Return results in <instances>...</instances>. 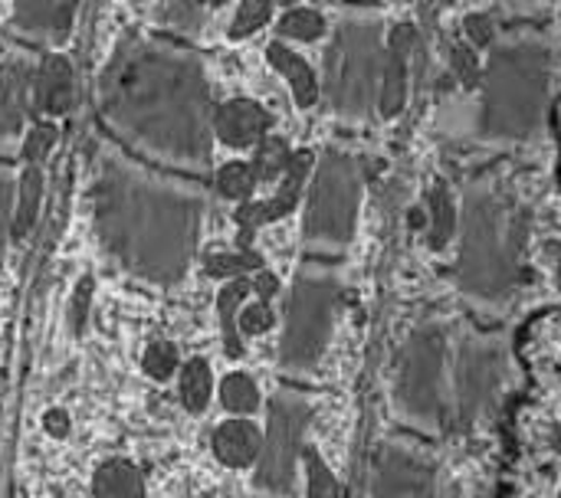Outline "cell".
I'll return each instance as SVG.
<instances>
[{"mask_svg": "<svg viewBox=\"0 0 561 498\" xmlns=\"http://www.w3.org/2000/svg\"><path fill=\"white\" fill-rule=\"evenodd\" d=\"M102 118L135 148L204 167L210 158V89L197 56L128 36L99 82Z\"/></svg>", "mask_w": 561, "mask_h": 498, "instance_id": "1", "label": "cell"}, {"mask_svg": "<svg viewBox=\"0 0 561 498\" xmlns=\"http://www.w3.org/2000/svg\"><path fill=\"white\" fill-rule=\"evenodd\" d=\"M92 204L105 250L128 273L158 286H171L184 276L201 236V194L118 154H105Z\"/></svg>", "mask_w": 561, "mask_h": 498, "instance_id": "2", "label": "cell"}, {"mask_svg": "<svg viewBox=\"0 0 561 498\" xmlns=\"http://www.w3.org/2000/svg\"><path fill=\"white\" fill-rule=\"evenodd\" d=\"M516 489L561 493V368H536V387L516 417Z\"/></svg>", "mask_w": 561, "mask_h": 498, "instance_id": "3", "label": "cell"}, {"mask_svg": "<svg viewBox=\"0 0 561 498\" xmlns=\"http://www.w3.org/2000/svg\"><path fill=\"white\" fill-rule=\"evenodd\" d=\"M381 62V26L368 16H352L325 49V92L339 115L362 118L375 102Z\"/></svg>", "mask_w": 561, "mask_h": 498, "instance_id": "4", "label": "cell"}, {"mask_svg": "<svg viewBox=\"0 0 561 498\" xmlns=\"http://www.w3.org/2000/svg\"><path fill=\"white\" fill-rule=\"evenodd\" d=\"M339 279L325 269L299 273L293 286V299L286 309V332L279 345V361L289 371H312L332 338L335 312H339Z\"/></svg>", "mask_w": 561, "mask_h": 498, "instance_id": "5", "label": "cell"}, {"mask_svg": "<svg viewBox=\"0 0 561 498\" xmlns=\"http://www.w3.org/2000/svg\"><path fill=\"white\" fill-rule=\"evenodd\" d=\"M546 62L536 46H506L490 66L486 125L500 135H526L542 115Z\"/></svg>", "mask_w": 561, "mask_h": 498, "instance_id": "6", "label": "cell"}, {"mask_svg": "<svg viewBox=\"0 0 561 498\" xmlns=\"http://www.w3.org/2000/svg\"><path fill=\"white\" fill-rule=\"evenodd\" d=\"M519 243L523 236L513 217L493 197H480L470 210V230L463 243V282L483 296L506 292Z\"/></svg>", "mask_w": 561, "mask_h": 498, "instance_id": "7", "label": "cell"}, {"mask_svg": "<svg viewBox=\"0 0 561 498\" xmlns=\"http://www.w3.org/2000/svg\"><path fill=\"white\" fill-rule=\"evenodd\" d=\"M358 167L348 154L329 151L312 177L306 204V236L322 246L348 243L358 213Z\"/></svg>", "mask_w": 561, "mask_h": 498, "instance_id": "8", "label": "cell"}, {"mask_svg": "<svg viewBox=\"0 0 561 498\" xmlns=\"http://www.w3.org/2000/svg\"><path fill=\"white\" fill-rule=\"evenodd\" d=\"M398 404L421 424L444 417V335L437 328H424L404 345L398 361Z\"/></svg>", "mask_w": 561, "mask_h": 498, "instance_id": "9", "label": "cell"}, {"mask_svg": "<svg viewBox=\"0 0 561 498\" xmlns=\"http://www.w3.org/2000/svg\"><path fill=\"white\" fill-rule=\"evenodd\" d=\"M312 410L296 394H276L270 404V430L260 450L256 483L270 493H289L296 479V460L302 453V437L309 430Z\"/></svg>", "mask_w": 561, "mask_h": 498, "instance_id": "10", "label": "cell"}, {"mask_svg": "<svg viewBox=\"0 0 561 498\" xmlns=\"http://www.w3.org/2000/svg\"><path fill=\"white\" fill-rule=\"evenodd\" d=\"M309 167H312V154H309V151L293 154V158H289V164H286V171H283V187H279V194H276L273 200H266V204H243V207L237 210V223H240V246H243V250L250 246V240H253L256 227H263V223H273V220L286 217V213L299 204L302 187H306V177H309Z\"/></svg>", "mask_w": 561, "mask_h": 498, "instance_id": "11", "label": "cell"}, {"mask_svg": "<svg viewBox=\"0 0 561 498\" xmlns=\"http://www.w3.org/2000/svg\"><path fill=\"white\" fill-rule=\"evenodd\" d=\"M270 125H273V115L250 99H233L214 108V131L230 148L256 144L270 131Z\"/></svg>", "mask_w": 561, "mask_h": 498, "instance_id": "12", "label": "cell"}, {"mask_svg": "<svg viewBox=\"0 0 561 498\" xmlns=\"http://www.w3.org/2000/svg\"><path fill=\"white\" fill-rule=\"evenodd\" d=\"M76 102V76L62 56H46L33 72V112L62 115Z\"/></svg>", "mask_w": 561, "mask_h": 498, "instance_id": "13", "label": "cell"}, {"mask_svg": "<svg viewBox=\"0 0 561 498\" xmlns=\"http://www.w3.org/2000/svg\"><path fill=\"white\" fill-rule=\"evenodd\" d=\"M431 473L427 466H421L417 456L398 450V447H385L375 466V493L378 496H398V493H431Z\"/></svg>", "mask_w": 561, "mask_h": 498, "instance_id": "14", "label": "cell"}, {"mask_svg": "<svg viewBox=\"0 0 561 498\" xmlns=\"http://www.w3.org/2000/svg\"><path fill=\"white\" fill-rule=\"evenodd\" d=\"M411 46H414V30L398 26L391 33L388 62H385V76H381V112L388 118L401 112L404 95H408V53H411Z\"/></svg>", "mask_w": 561, "mask_h": 498, "instance_id": "15", "label": "cell"}, {"mask_svg": "<svg viewBox=\"0 0 561 498\" xmlns=\"http://www.w3.org/2000/svg\"><path fill=\"white\" fill-rule=\"evenodd\" d=\"M260 450H263V437L250 420H227L214 433V453L224 466L243 470V466L256 463Z\"/></svg>", "mask_w": 561, "mask_h": 498, "instance_id": "16", "label": "cell"}, {"mask_svg": "<svg viewBox=\"0 0 561 498\" xmlns=\"http://www.w3.org/2000/svg\"><path fill=\"white\" fill-rule=\"evenodd\" d=\"M33 85V72L23 59H13L0 72V135H16L26 115V92Z\"/></svg>", "mask_w": 561, "mask_h": 498, "instance_id": "17", "label": "cell"}, {"mask_svg": "<svg viewBox=\"0 0 561 498\" xmlns=\"http://www.w3.org/2000/svg\"><path fill=\"white\" fill-rule=\"evenodd\" d=\"M266 56H270V62L283 72V79H289L296 102L306 105V108L316 105V99H319V79H316L312 66H309L299 53H293L289 46H283V43H273V46L266 49Z\"/></svg>", "mask_w": 561, "mask_h": 498, "instance_id": "18", "label": "cell"}, {"mask_svg": "<svg viewBox=\"0 0 561 498\" xmlns=\"http://www.w3.org/2000/svg\"><path fill=\"white\" fill-rule=\"evenodd\" d=\"M523 355L536 368H561V312L533 325V332L523 345Z\"/></svg>", "mask_w": 561, "mask_h": 498, "instance_id": "19", "label": "cell"}, {"mask_svg": "<svg viewBox=\"0 0 561 498\" xmlns=\"http://www.w3.org/2000/svg\"><path fill=\"white\" fill-rule=\"evenodd\" d=\"M39 200H43V174L36 164H30L20 177V187H16V207H13V227H10L13 240H23L33 230L36 213H39Z\"/></svg>", "mask_w": 561, "mask_h": 498, "instance_id": "20", "label": "cell"}, {"mask_svg": "<svg viewBox=\"0 0 561 498\" xmlns=\"http://www.w3.org/2000/svg\"><path fill=\"white\" fill-rule=\"evenodd\" d=\"M253 292V282L247 279H233L227 282V289L220 292L217 299V315H220V332H224V348L230 358H240L243 355V341H240V325H237V309L240 302Z\"/></svg>", "mask_w": 561, "mask_h": 498, "instance_id": "21", "label": "cell"}, {"mask_svg": "<svg viewBox=\"0 0 561 498\" xmlns=\"http://www.w3.org/2000/svg\"><path fill=\"white\" fill-rule=\"evenodd\" d=\"M92 489L99 496H141L145 483H141V473L128 460H105L95 470Z\"/></svg>", "mask_w": 561, "mask_h": 498, "instance_id": "22", "label": "cell"}, {"mask_svg": "<svg viewBox=\"0 0 561 498\" xmlns=\"http://www.w3.org/2000/svg\"><path fill=\"white\" fill-rule=\"evenodd\" d=\"M181 404L191 410V414H201L207 404H210V387H214V374H210V364L207 361H187L181 368Z\"/></svg>", "mask_w": 561, "mask_h": 498, "instance_id": "23", "label": "cell"}, {"mask_svg": "<svg viewBox=\"0 0 561 498\" xmlns=\"http://www.w3.org/2000/svg\"><path fill=\"white\" fill-rule=\"evenodd\" d=\"M289 144L283 141V138H270V135H263L260 141H256V154H253V177L256 181H276V177H283V171H286V164H289Z\"/></svg>", "mask_w": 561, "mask_h": 498, "instance_id": "24", "label": "cell"}, {"mask_svg": "<svg viewBox=\"0 0 561 498\" xmlns=\"http://www.w3.org/2000/svg\"><path fill=\"white\" fill-rule=\"evenodd\" d=\"M59 0H16V30L30 39H43L53 33V13Z\"/></svg>", "mask_w": 561, "mask_h": 498, "instance_id": "25", "label": "cell"}, {"mask_svg": "<svg viewBox=\"0 0 561 498\" xmlns=\"http://www.w3.org/2000/svg\"><path fill=\"white\" fill-rule=\"evenodd\" d=\"M204 269H207V276H214V279H230V276L260 269V256H256L250 246L240 250V253H207V256H204Z\"/></svg>", "mask_w": 561, "mask_h": 498, "instance_id": "26", "label": "cell"}, {"mask_svg": "<svg viewBox=\"0 0 561 498\" xmlns=\"http://www.w3.org/2000/svg\"><path fill=\"white\" fill-rule=\"evenodd\" d=\"M220 401L230 414H253L260 404V391L247 374H230L220 387Z\"/></svg>", "mask_w": 561, "mask_h": 498, "instance_id": "27", "label": "cell"}, {"mask_svg": "<svg viewBox=\"0 0 561 498\" xmlns=\"http://www.w3.org/2000/svg\"><path fill=\"white\" fill-rule=\"evenodd\" d=\"M253 184H256V177H253L250 164H227L217 174V194L227 200H247L253 194Z\"/></svg>", "mask_w": 561, "mask_h": 498, "instance_id": "28", "label": "cell"}, {"mask_svg": "<svg viewBox=\"0 0 561 498\" xmlns=\"http://www.w3.org/2000/svg\"><path fill=\"white\" fill-rule=\"evenodd\" d=\"M279 30H283V36H293V39H306L309 43V39H319L325 33V20H322V13L299 7V10H289L283 16Z\"/></svg>", "mask_w": 561, "mask_h": 498, "instance_id": "29", "label": "cell"}, {"mask_svg": "<svg viewBox=\"0 0 561 498\" xmlns=\"http://www.w3.org/2000/svg\"><path fill=\"white\" fill-rule=\"evenodd\" d=\"M270 13H273V0H243L237 16H233V23H230V36L233 39L250 36L253 30H260L270 20Z\"/></svg>", "mask_w": 561, "mask_h": 498, "instance_id": "30", "label": "cell"}, {"mask_svg": "<svg viewBox=\"0 0 561 498\" xmlns=\"http://www.w3.org/2000/svg\"><path fill=\"white\" fill-rule=\"evenodd\" d=\"M302 460H306V470H309V496H339L335 476L329 473L325 460L312 447L302 450Z\"/></svg>", "mask_w": 561, "mask_h": 498, "instance_id": "31", "label": "cell"}, {"mask_svg": "<svg viewBox=\"0 0 561 498\" xmlns=\"http://www.w3.org/2000/svg\"><path fill=\"white\" fill-rule=\"evenodd\" d=\"M178 368V348L171 341H151L145 351V371L154 381H168Z\"/></svg>", "mask_w": 561, "mask_h": 498, "instance_id": "32", "label": "cell"}, {"mask_svg": "<svg viewBox=\"0 0 561 498\" xmlns=\"http://www.w3.org/2000/svg\"><path fill=\"white\" fill-rule=\"evenodd\" d=\"M201 16H204L201 0H168V7H164V20L171 26H178L181 33H197Z\"/></svg>", "mask_w": 561, "mask_h": 498, "instance_id": "33", "label": "cell"}, {"mask_svg": "<svg viewBox=\"0 0 561 498\" xmlns=\"http://www.w3.org/2000/svg\"><path fill=\"white\" fill-rule=\"evenodd\" d=\"M56 138H59V131H56L53 125H36V128L26 135V141H23V158H26L30 164L43 161V158L56 148Z\"/></svg>", "mask_w": 561, "mask_h": 498, "instance_id": "34", "label": "cell"}, {"mask_svg": "<svg viewBox=\"0 0 561 498\" xmlns=\"http://www.w3.org/2000/svg\"><path fill=\"white\" fill-rule=\"evenodd\" d=\"M273 312H270V305L260 299V302H253V305H247L243 309V315H237V325H240V332L243 335H263V332H270L273 328Z\"/></svg>", "mask_w": 561, "mask_h": 498, "instance_id": "35", "label": "cell"}, {"mask_svg": "<svg viewBox=\"0 0 561 498\" xmlns=\"http://www.w3.org/2000/svg\"><path fill=\"white\" fill-rule=\"evenodd\" d=\"M89 305H92V279H79L76 292H72V302H69V325L76 335H82L85 328V319H89Z\"/></svg>", "mask_w": 561, "mask_h": 498, "instance_id": "36", "label": "cell"}, {"mask_svg": "<svg viewBox=\"0 0 561 498\" xmlns=\"http://www.w3.org/2000/svg\"><path fill=\"white\" fill-rule=\"evenodd\" d=\"M434 200V243H444L454 230V213H450V197L444 190L431 194Z\"/></svg>", "mask_w": 561, "mask_h": 498, "instance_id": "37", "label": "cell"}, {"mask_svg": "<svg viewBox=\"0 0 561 498\" xmlns=\"http://www.w3.org/2000/svg\"><path fill=\"white\" fill-rule=\"evenodd\" d=\"M10 227H13V181L0 171V259H3Z\"/></svg>", "mask_w": 561, "mask_h": 498, "instance_id": "38", "label": "cell"}, {"mask_svg": "<svg viewBox=\"0 0 561 498\" xmlns=\"http://www.w3.org/2000/svg\"><path fill=\"white\" fill-rule=\"evenodd\" d=\"M76 10H79V0H59L56 3V13H53V36L56 39H66L69 36L72 20H76Z\"/></svg>", "mask_w": 561, "mask_h": 498, "instance_id": "39", "label": "cell"}, {"mask_svg": "<svg viewBox=\"0 0 561 498\" xmlns=\"http://www.w3.org/2000/svg\"><path fill=\"white\" fill-rule=\"evenodd\" d=\"M276 289H279L276 276H270V273H256V279H253V292H256L263 302H270V299L276 296Z\"/></svg>", "mask_w": 561, "mask_h": 498, "instance_id": "40", "label": "cell"}, {"mask_svg": "<svg viewBox=\"0 0 561 498\" xmlns=\"http://www.w3.org/2000/svg\"><path fill=\"white\" fill-rule=\"evenodd\" d=\"M43 420H46V433H53V437H66V433H69V417H66V410H49Z\"/></svg>", "mask_w": 561, "mask_h": 498, "instance_id": "41", "label": "cell"}, {"mask_svg": "<svg viewBox=\"0 0 561 498\" xmlns=\"http://www.w3.org/2000/svg\"><path fill=\"white\" fill-rule=\"evenodd\" d=\"M210 3H227V0H210Z\"/></svg>", "mask_w": 561, "mask_h": 498, "instance_id": "42", "label": "cell"}, {"mask_svg": "<svg viewBox=\"0 0 561 498\" xmlns=\"http://www.w3.org/2000/svg\"><path fill=\"white\" fill-rule=\"evenodd\" d=\"M283 3H296V0H283Z\"/></svg>", "mask_w": 561, "mask_h": 498, "instance_id": "43", "label": "cell"}]
</instances>
